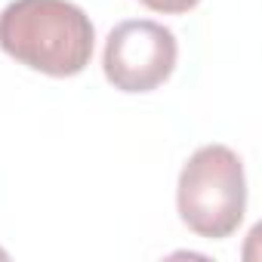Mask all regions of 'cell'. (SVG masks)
<instances>
[{"instance_id": "cell-3", "label": "cell", "mask_w": 262, "mask_h": 262, "mask_svg": "<svg viewBox=\"0 0 262 262\" xmlns=\"http://www.w3.org/2000/svg\"><path fill=\"white\" fill-rule=\"evenodd\" d=\"M179 59L176 34L151 19H129L111 28L102 53L105 80L120 93H151L170 80Z\"/></svg>"}, {"instance_id": "cell-2", "label": "cell", "mask_w": 262, "mask_h": 262, "mask_svg": "<svg viewBox=\"0 0 262 262\" xmlns=\"http://www.w3.org/2000/svg\"><path fill=\"white\" fill-rule=\"evenodd\" d=\"M176 210L198 237H231L247 213V176L241 158L228 145L198 148L179 173Z\"/></svg>"}, {"instance_id": "cell-4", "label": "cell", "mask_w": 262, "mask_h": 262, "mask_svg": "<svg viewBox=\"0 0 262 262\" xmlns=\"http://www.w3.org/2000/svg\"><path fill=\"white\" fill-rule=\"evenodd\" d=\"M142 7H148L151 13H164V16H182L191 13L201 0H139Z\"/></svg>"}, {"instance_id": "cell-1", "label": "cell", "mask_w": 262, "mask_h": 262, "mask_svg": "<svg viewBox=\"0 0 262 262\" xmlns=\"http://www.w3.org/2000/svg\"><path fill=\"white\" fill-rule=\"evenodd\" d=\"M96 28L68 0H13L0 13V50L19 65L74 77L93 59Z\"/></svg>"}]
</instances>
